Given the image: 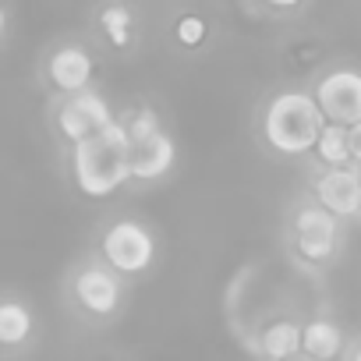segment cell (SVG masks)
<instances>
[{"mask_svg":"<svg viewBox=\"0 0 361 361\" xmlns=\"http://www.w3.org/2000/svg\"><path fill=\"white\" fill-rule=\"evenodd\" d=\"M326 128V117L319 110V103L312 99V92L301 89H283L276 92L259 117V138L269 149V156L280 159H308L319 135Z\"/></svg>","mask_w":361,"mask_h":361,"instance_id":"obj_1","label":"cell"},{"mask_svg":"<svg viewBox=\"0 0 361 361\" xmlns=\"http://www.w3.org/2000/svg\"><path fill=\"white\" fill-rule=\"evenodd\" d=\"M71 185L85 199H106L117 188L131 185V166H128V131L117 117L110 128L82 138L71 145Z\"/></svg>","mask_w":361,"mask_h":361,"instance_id":"obj_2","label":"cell"},{"mask_svg":"<svg viewBox=\"0 0 361 361\" xmlns=\"http://www.w3.org/2000/svg\"><path fill=\"white\" fill-rule=\"evenodd\" d=\"M64 294H68V305L85 319V322H96V326H106L114 319L124 315L128 308V298H131V280H124L117 269H110L96 252L85 255L64 280Z\"/></svg>","mask_w":361,"mask_h":361,"instance_id":"obj_3","label":"cell"},{"mask_svg":"<svg viewBox=\"0 0 361 361\" xmlns=\"http://www.w3.org/2000/svg\"><path fill=\"white\" fill-rule=\"evenodd\" d=\"M124 121L128 131V166H131V185L135 188H149L166 180L177 166V142L173 135L163 128L159 114L142 106L131 110Z\"/></svg>","mask_w":361,"mask_h":361,"instance_id":"obj_4","label":"cell"},{"mask_svg":"<svg viewBox=\"0 0 361 361\" xmlns=\"http://www.w3.org/2000/svg\"><path fill=\"white\" fill-rule=\"evenodd\" d=\"M287 245L308 269H326L343 252V220L326 213L312 195H301L287 213Z\"/></svg>","mask_w":361,"mask_h":361,"instance_id":"obj_5","label":"cell"},{"mask_svg":"<svg viewBox=\"0 0 361 361\" xmlns=\"http://www.w3.org/2000/svg\"><path fill=\"white\" fill-rule=\"evenodd\" d=\"M96 255L110 269H117L124 280L135 283V280H142V276H149L156 269V262H159V238L138 216H114L99 231Z\"/></svg>","mask_w":361,"mask_h":361,"instance_id":"obj_6","label":"cell"},{"mask_svg":"<svg viewBox=\"0 0 361 361\" xmlns=\"http://www.w3.org/2000/svg\"><path fill=\"white\" fill-rule=\"evenodd\" d=\"M308 195L343 224L361 220V170L357 166H312Z\"/></svg>","mask_w":361,"mask_h":361,"instance_id":"obj_7","label":"cell"},{"mask_svg":"<svg viewBox=\"0 0 361 361\" xmlns=\"http://www.w3.org/2000/svg\"><path fill=\"white\" fill-rule=\"evenodd\" d=\"M312 99L319 103L326 124H361V71L354 68H333L315 82Z\"/></svg>","mask_w":361,"mask_h":361,"instance_id":"obj_8","label":"cell"},{"mask_svg":"<svg viewBox=\"0 0 361 361\" xmlns=\"http://www.w3.org/2000/svg\"><path fill=\"white\" fill-rule=\"evenodd\" d=\"M114 121L117 117H114L110 103L96 89H85L78 96H64L61 106H57V114H54V128H57L61 142H68V145H75V142H82V138L110 128Z\"/></svg>","mask_w":361,"mask_h":361,"instance_id":"obj_9","label":"cell"},{"mask_svg":"<svg viewBox=\"0 0 361 361\" xmlns=\"http://www.w3.org/2000/svg\"><path fill=\"white\" fill-rule=\"evenodd\" d=\"M92 75H96V61L85 47L78 43H68V47H57L47 61V78L50 85L61 92V96H78L92 85Z\"/></svg>","mask_w":361,"mask_h":361,"instance_id":"obj_10","label":"cell"},{"mask_svg":"<svg viewBox=\"0 0 361 361\" xmlns=\"http://www.w3.org/2000/svg\"><path fill=\"white\" fill-rule=\"evenodd\" d=\"M343 350H347L343 326L333 322L329 315H315L301 326V354H308L312 361H340Z\"/></svg>","mask_w":361,"mask_h":361,"instance_id":"obj_11","label":"cell"},{"mask_svg":"<svg viewBox=\"0 0 361 361\" xmlns=\"http://www.w3.org/2000/svg\"><path fill=\"white\" fill-rule=\"evenodd\" d=\"M301 326L298 319H269L259 336H255V350L262 361H294L301 354Z\"/></svg>","mask_w":361,"mask_h":361,"instance_id":"obj_12","label":"cell"},{"mask_svg":"<svg viewBox=\"0 0 361 361\" xmlns=\"http://www.w3.org/2000/svg\"><path fill=\"white\" fill-rule=\"evenodd\" d=\"M36 336V312L22 298H0V350H22Z\"/></svg>","mask_w":361,"mask_h":361,"instance_id":"obj_13","label":"cell"},{"mask_svg":"<svg viewBox=\"0 0 361 361\" xmlns=\"http://www.w3.org/2000/svg\"><path fill=\"white\" fill-rule=\"evenodd\" d=\"M315 166H350V149H347V128L326 124L315 149H312Z\"/></svg>","mask_w":361,"mask_h":361,"instance_id":"obj_14","label":"cell"},{"mask_svg":"<svg viewBox=\"0 0 361 361\" xmlns=\"http://www.w3.org/2000/svg\"><path fill=\"white\" fill-rule=\"evenodd\" d=\"M99 25H103L110 47H117V50H128L131 47V39H135V15L124 4H106L99 11Z\"/></svg>","mask_w":361,"mask_h":361,"instance_id":"obj_15","label":"cell"},{"mask_svg":"<svg viewBox=\"0 0 361 361\" xmlns=\"http://www.w3.org/2000/svg\"><path fill=\"white\" fill-rule=\"evenodd\" d=\"M206 39V22L199 15H185L177 18V43L180 47H199Z\"/></svg>","mask_w":361,"mask_h":361,"instance_id":"obj_16","label":"cell"},{"mask_svg":"<svg viewBox=\"0 0 361 361\" xmlns=\"http://www.w3.org/2000/svg\"><path fill=\"white\" fill-rule=\"evenodd\" d=\"M347 149H350V166L361 170V124L347 128Z\"/></svg>","mask_w":361,"mask_h":361,"instance_id":"obj_17","label":"cell"},{"mask_svg":"<svg viewBox=\"0 0 361 361\" xmlns=\"http://www.w3.org/2000/svg\"><path fill=\"white\" fill-rule=\"evenodd\" d=\"M343 361H361V340L347 343V350H343Z\"/></svg>","mask_w":361,"mask_h":361,"instance_id":"obj_18","label":"cell"},{"mask_svg":"<svg viewBox=\"0 0 361 361\" xmlns=\"http://www.w3.org/2000/svg\"><path fill=\"white\" fill-rule=\"evenodd\" d=\"M269 8H276V11H290V8H298L301 0H266Z\"/></svg>","mask_w":361,"mask_h":361,"instance_id":"obj_19","label":"cell"},{"mask_svg":"<svg viewBox=\"0 0 361 361\" xmlns=\"http://www.w3.org/2000/svg\"><path fill=\"white\" fill-rule=\"evenodd\" d=\"M4 25H8V15H4V11H0V36H4Z\"/></svg>","mask_w":361,"mask_h":361,"instance_id":"obj_20","label":"cell"}]
</instances>
